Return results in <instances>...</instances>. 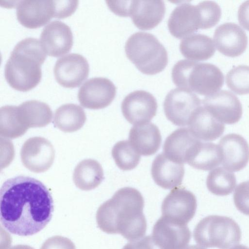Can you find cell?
<instances>
[{"label":"cell","mask_w":249,"mask_h":249,"mask_svg":"<svg viewBox=\"0 0 249 249\" xmlns=\"http://www.w3.org/2000/svg\"><path fill=\"white\" fill-rule=\"evenodd\" d=\"M152 236L161 249H183L189 243L191 232L187 225L162 216L154 225Z\"/></svg>","instance_id":"cell-15"},{"label":"cell","mask_w":249,"mask_h":249,"mask_svg":"<svg viewBox=\"0 0 249 249\" xmlns=\"http://www.w3.org/2000/svg\"><path fill=\"white\" fill-rule=\"evenodd\" d=\"M218 146L221 153V164L226 169L238 172L248 163L249 145L240 135L230 133L225 135L220 139Z\"/></svg>","instance_id":"cell-18"},{"label":"cell","mask_w":249,"mask_h":249,"mask_svg":"<svg viewBox=\"0 0 249 249\" xmlns=\"http://www.w3.org/2000/svg\"><path fill=\"white\" fill-rule=\"evenodd\" d=\"M18 107L20 119L28 129L44 127L52 120V111L44 102L32 100L24 102Z\"/></svg>","instance_id":"cell-27"},{"label":"cell","mask_w":249,"mask_h":249,"mask_svg":"<svg viewBox=\"0 0 249 249\" xmlns=\"http://www.w3.org/2000/svg\"><path fill=\"white\" fill-rule=\"evenodd\" d=\"M127 57L142 73L154 75L168 64L167 51L153 34L138 32L131 35L124 46Z\"/></svg>","instance_id":"cell-5"},{"label":"cell","mask_w":249,"mask_h":249,"mask_svg":"<svg viewBox=\"0 0 249 249\" xmlns=\"http://www.w3.org/2000/svg\"><path fill=\"white\" fill-rule=\"evenodd\" d=\"M55 151L51 142L41 137L26 140L20 150L23 165L30 171L39 173L47 171L52 165Z\"/></svg>","instance_id":"cell-8"},{"label":"cell","mask_w":249,"mask_h":249,"mask_svg":"<svg viewBox=\"0 0 249 249\" xmlns=\"http://www.w3.org/2000/svg\"><path fill=\"white\" fill-rule=\"evenodd\" d=\"M8 249H35L34 248L26 245H18L8 248Z\"/></svg>","instance_id":"cell-39"},{"label":"cell","mask_w":249,"mask_h":249,"mask_svg":"<svg viewBox=\"0 0 249 249\" xmlns=\"http://www.w3.org/2000/svg\"><path fill=\"white\" fill-rule=\"evenodd\" d=\"M116 94V87L109 79L105 77L91 78L80 87L78 99L83 107L98 109L109 106Z\"/></svg>","instance_id":"cell-9"},{"label":"cell","mask_w":249,"mask_h":249,"mask_svg":"<svg viewBox=\"0 0 249 249\" xmlns=\"http://www.w3.org/2000/svg\"><path fill=\"white\" fill-rule=\"evenodd\" d=\"M171 76L177 87L206 96L218 91L224 84V74L217 66L188 59L178 61Z\"/></svg>","instance_id":"cell-4"},{"label":"cell","mask_w":249,"mask_h":249,"mask_svg":"<svg viewBox=\"0 0 249 249\" xmlns=\"http://www.w3.org/2000/svg\"><path fill=\"white\" fill-rule=\"evenodd\" d=\"M202 104L222 123L234 124L239 122L242 117V106L239 99L233 93L227 90H221L205 96Z\"/></svg>","instance_id":"cell-12"},{"label":"cell","mask_w":249,"mask_h":249,"mask_svg":"<svg viewBox=\"0 0 249 249\" xmlns=\"http://www.w3.org/2000/svg\"><path fill=\"white\" fill-rule=\"evenodd\" d=\"M128 141L140 155L149 156L160 148L161 136L155 124L146 123L134 125L129 131Z\"/></svg>","instance_id":"cell-22"},{"label":"cell","mask_w":249,"mask_h":249,"mask_svg":"<svg viewBox=\"0 0 249 249\" xmlns=\"http://www.w3.org/2000/svg\"><path fill=\"white\" fill-rule=\"evenodd\" d=\"M201 104L202 101L194 92L178 88L166 95L163 109L167 119L172 124L184 126L188 124L192 115Z\"/></svg>","instance_id":"cell-7"},{"label":"cell","mask_w":249,"mask_h":249,"mask_svg":"<svg viewBox=\"0 0 249 249\" xmlns=\"http://www.w3.org/2000/svg\"><path fill=\"white\" fill-rule=\"evenodd\" d=\"M184 249H205L203 247L197 246V245H193L189 246Z\"/></svg>","instance_id":"cell-40"},{"label":"cell","mask_w":249,"mask_h":249,"mask_svg":"<svg viewBox=\"0 0 249 249\" xmlns=\"http://www.w3.org/2000/svg\"><path fill=\"white\" fill-rule=\"evenodd\" d=\"M53 211L50 191L34 178H11L0 188V223L12 234L26 236L38 232L51 220Z\"/></svg>","instance_id":"cell-1"},{"label":"cell","mask_w":249,"mask_h":249,"mask_svg":"<svg viewBox=\"0 0 249 249\" xmlns=\"http://www.w3.org/2000/svg\"><path fill=\"white\" fill-rule=\"evenodd\" d=\"M144 201L135 188L125 187L98 208V227L108 234H120L130 242L140 239L145 234L147 223L143 213Z\"/></svg>","instance_id":"cell-2"},{"label":"cell","mask_w":249,"mask_h":249,"mask_svg":"<svg viewBox=\"0 0 249 249\" xmlns=\"http://www.w3.org/2000/svg\"><path fill=\"white\" fill-rule=\"evenodd\" d=\"M188 125L196 138L204 141L215 140L225 130L224 124L215 118L203 106L195 111Z\"/></svg>","instance_id":"cell-23"},{"label":"cell","mask_w":249,"mask_h":249,"mask_svg":"<svg viewBox=\"0 0 249 249\" xmlns=\"http://www.w3.org/2000/svg\"><path fill=\"white\" fill-rule=\"evenodd\" d=\"M170 34L177 38H184L199 29H203V21L199 5L182 3L175 8L167 21Z\"/></svg>","instance_id":"cell-14"},{"label":"cell","mask_w":249,"mask_h":249,"mask_svg":"<svg viewBox=\"0 0 249 249\" xmlns=\"http://www.w3.org/2000/svg\"><path fill=\"white\" fill-rule=\"evenodd\" d=\"M196 208L195 195L184 188L176 187L163 199L161 213L163 216L187 225L195 216Z\"/></svg>","instance_id":"cell-10"},{"label":"cell","mask_w":249,"mask_h":249,"mask_svg":"<svg viewBox=\"0 0 249 249\" xmlns=\"http://www.w3.org/2000/svg\"><path fill=\"white\" fill-rule=\"evenodd\" d=\"M89 71L87 59L77 53H71L60 57L53 67L56 81L68 88L79 86L88 77Z\"/></svg>","instance_id":"cell-13"},{"label":"cell","mask_w":249,"mask_h":249,"mask_svg":"<svg viewBox=\"0 0 249 249\" xmlns=\"http://www.w3.org/2000/svg\"><path fill=\"white\" fill-rule=\"evenodd\" d=\"M122 249H161L154 241L152 235H148L138 240L130 242Z\"/></svg>","instance_id":"cell-37"},{"label":"cell","mask_w":249,"mask_h":249,"mask_svg":"<svg viewBox=\"0 0 249 249\" xmlns=\"http://www.w3.org/2000/svg\"><path fill=\"white\" fill-rule=\"evenodd\" d=\"M151 173L158 186L165 189H171L181 184L184 168L183 164L175 162L164 153H160L152 162Z\"/></svg>","instance_id":"cell-21"},{"label":"cell","mask_w":249,"mask_h":249,"mask_svg":"<svg viewBox=\"0 0 249 249\" xmlns=\"http://www.w3.org/2000/svg\"><path fill=\"white\" fill-rule=\"evenodd\" d=\"M27 130L18 119L17 106L6 105L0 109V135L1 136L15 139L23 135Z\"/></svg>","instance_id":"cell-31"},{"label":"cell","mask_w":249,"mask_h":249,"mask_svg":"<svg viewBox=\"0 0 249 249\" xmlns=\"http://www.w3.org/2000/svg\"><path fill=\"white\" fill-rule=\"evenodd\" d=\"M46 55L37 38L29 37L18 42L5 65L4 76L8 84L21 91L35 88L41 80V66Z\"/></svg>","instance_id":"cell-3"},{"label":"cell","mask_w":249,"mask_h":249,"mask_svg":"<svg viewBox=\"0 0 249 249\" xmlns=\"http://www.w3.org/2000/svg\"><path fill=\"white\" fill-rule=\"evenodd\" d=\"M236 185L235 175L222 167L210 171L206 179L208 190L213 194L218 196H225L231 194Z\"/></svg>","instance_id":"cell-30"},{"label":"cell","mask_w":249,"mask_h":249,"mask_svg":"<svg viewBox=\"0 0 249 249\" xmlns=\"http://www.w3.org/2000/svg\"><path fill=\"white\" fill-rule=\"evenodd\" d=\"M78 2L77 0H55V18H65L71 16L76 10Z\"/></svg>","instance_id":"cell-36"},{"label":"cell","mask_w":249,"mask_h":249,"mask_svg":"<svg viewBox=\"0 0 249 249\" xmlns=\"http://www.w3.org/2000/svg\"><path fill=\"white\" fill-rule=\"evenodd\" d=\"M222 161L220 149L213 142L198 140L190 149L186 161L194 168L208 171L218 166Z\"/></svg>","instance_id":"cell-25"},{"label":"cell","mask_w":249,"mask_h":249,"mask_svg":"<svg viewBox=\"0 0 249 249\" xmlns=\"http://www.w3.org/2000/svg\"><path fill=\"white\" fill-rule=\"evenodd\" d=\"M18 21L28 28H36L55 17V0H23L17 1Z\"/></svg>","instance_id":"cell-16"},{"label":"cell","mask_w":249,"mask_h":249,"mask_svg":"<svg viewBox=\"0 0 249 249\" xmlns=\"http://www.w3.org/2000/svg\"><path fill=\"white\" fill-rule=\"evenodd\" d=\"M213 40L219 52L230 57L241 54L246 50L248 41L245 31L231 22L218 26L214 32Z\"/></svg>","instance_id":"cell-19"},{"label":"cell","mask_w":249,"mask_h":249,"mask_svg":"<svg viewBox=\"0 0 249 249\" xmlns=\"http://www.w3.org/2000/svg\"><path fill=\"white\" fill-rule=\"evenodd\" d=\"M238 19L240 24L249 31V0L245 1L239 7Z\"/></svg>","instance_id":"cell-38"},{"label":"cell","mask_w":249,"mask_h":249,"mask_svg":"<svg viewBox=\"0 0 249 249\" xmlns=\"http://www.w3.org/2000/svg\"><path fill=\"white\" fill-rule=\"evenodd\" d=\"M226 82L236 94L249 93V66L239 65L232 68L226 74Z\"/></svg>","instance_id":"cell-33"},{"label":"cell","mask_w":249,"mask_h":249,"mask_svg":"<svg viewBox=\"0 0 249 249\" xmlns=\"http://www.w3.org/2000/svg\"><path fill=\"white\" fill-rule=\"evenodd\" d=\"M157 108L155 97L143 90L130 92L124 97L121 104L123 116L134 125L148 123L156 115Z\"/></svg>","instance_id":"cell-11"},{"label":"cell","mask_w":249,"mask_h":249,"mask_svg":"<svg viewBox=\"0 0 249 249\" xmlns=\"http://www.w3.org/2000/svg\"><path fill=\"white\" fill-rule=\"evenodd\" d=\"M40 249H76L74 243L69 238L60 235L49 238Z\"/></svg>","instance_id":"cell-35"},{"label":"cell","mask_w":249,"mask_h":249,"mask_svg":"<svg viewBox=\"0 0 249 249\" xmlns=\"http://www.w3.org/2000/svg\"><path fill=\"white\" fill-rule=\"evenodd\" d=\"M163 0H130L128 16L139 29L151 30L162 20L165 13Z\"/></svg>","instance_id":"cell-20"},{"label":"cell","mask_w":249,"mask_h":249,"mask_svg":"<svg viewBox=\"0 0 249 249\" xmlns=\"http://www.w3.org/2000/svg\"><path fill=\"white\" fill-rule=\"evenodd\" d=\"M235 206L241 213L249 215V181L240 183L233 196Z\"/></svg>","instance_id":"cell-34"},{"label":"cell","mask_w":249,"mask_h":249,"mask_svg":"<svg viewBox=\"0 0 249 249\" xmlns=\"http://www.w3.org/2000/svg\"><path fill=\"white\" fill-rule=\"evenodd\" d=\"M198 140L189 128H178L166 138L163 147V153L170 160L184 164L186 163L188 151Z\"/></svg>","instance_id":"cell-24"},{"label":"cell","mask_w":249,"mask_h":249,"mask_svg":"<svg viewBox=\"0 0 249 249\" xmlns=\"http://www.w3.org/2000/svg\"><path fill=\"white\" fill-rule=\"evenodd\" d=\"M86 115L78 105L68 103L57 108L54 113V126L64 132H73L80 129L85 123Z\"/></svg>","instance_id":"cell-29"},{"label":"cell","mask_w":249,"mask_h":249,"mask_svg":"<svg viewBox=\"0 0 249 249\" xmlns=\"http://www.w3.org/2000/svg\"><path fill=\"white\" fill-rule=\"evenodd\" d=\"M179 50L184 57L194 61L207 60L215 52L212 38L202 34H193L183 38Z\"/></svg>","instance_id":"cell-26"},{"label":"cell","mask_w":249,"mask_h":249,"mask_svg":"<svg viewBox=\"0 0 249 249\" xmlns=\"http://www.w3.org/2000/svg\"><path fill=\"white\" fill-rule=\"evenodd\" d=\"M111 154L117 166L124 171L134 169L141 160L140 155L133 148L128 141L117 142L112 148Z\"/></svg>","instance_id":"cell-32"},{"label":"cell","mask_w":249,"mask_h":249,"mask_svg":"<svg viewBox=\"0 0 249 249\" xmlns=\"http://www.w3.org/2000/svg\"><path fill=\"white\" fill-rule=\"evenodd\" d=\"M40 39L46 53L54 57L68 53L73 45V35L70 27L57 20L49 22L44 27Z\"/></svg>","instance_id":"cell-17"},{"label":"cell","mask_w":249,"mask_h":249,"mask_svg":"<svg viewBox=\"0 0 249 249\" xmlns=\"http://www.w3.org/2000/svg\"><path fill=\"white\" fill-rule=\"evenodd\" d=\"M231 249H249L248 247L243 245H238Z\"/></svg>","instance_id":"cell-41"},{"label":"cell","mask_w":249,"mask_h":249,"mask_svg":"<svg viewBox=\"0 0 249 249\" xmlns=\"http://www.w3.org/2000/svg\"><path fill=\"white\" fill-rule=\"evenodd\" d=\"M104 178L101 165L93 159H85L80 161L75 167L73 174L75 185L84 191H89L97 187Z\"/></svg>","instance_id":"cell-28"},{"label":"cell","mask_w":249,"mask_h":249,"mask_svg":"<svg viewBox=\"0 0 249 249\" xmlns=\"http://www.w3.org/2000/svg\"><path fill=\"white\" fill-rule=\"evenodd\" d=\"M193 236L196 243L204 247L231 249L239 243L241 231L232 218L211 215L203 218L197 224Z\"/></svg>","instance_id":"cell-6"}]
</instances>
